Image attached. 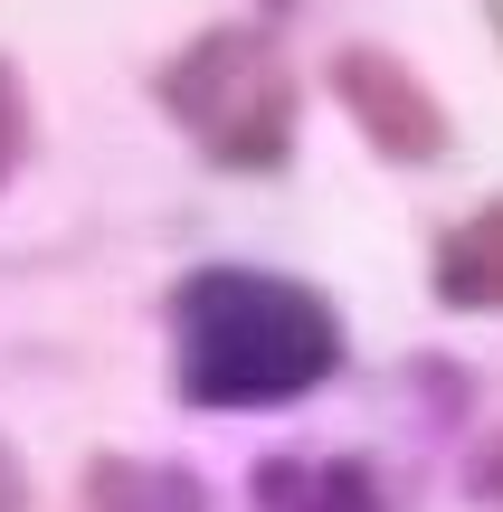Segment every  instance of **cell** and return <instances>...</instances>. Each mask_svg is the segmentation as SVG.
<instances>
[{
	"label": "cell",
	"mask_w": 503,
	"mask_h": 512,
	"mask_svg": "<svg viewBox=\"0 0 503 512\" xmlns=\"http://www.w3.org/2000/svg\"><path fill=\"white\" fill-rule=\"evenodd\" d=\"M333 370V313L276 275H200L181 294V389L209 408H266Z\"/></svg>",
	"instance_id": "obj_1"
},
{
	"label": "cell",
	"mask_w": 503,
	"mask_h": 512,
	"mask_svg": "<svg viewBox=\"0 0 503 512\" xmlns=\"http://www.w3.org/2000/svg\"><path fill=\"white\" fill-rule=\"evenodd\" d=\"M342 95H361V105H371L361 124H371L380 143H399V152H437V143H447L437 114H428V95H418L399 67L380 76V57H342Z\"/></svg>",
	"instance_id": "obj_2"
},
{
	"label": "cell",
	"mask_w": 503,
	"mask_h": 512,
	"mask_svg": "<svg viewBox=\"0 0 503 512\" xmlns=\"http://www.w3.org/2000/svg\"><path fill=\"white\" fill-rule=\"evenodd\" d=\"M447 294L456 304H503V209L447 238Z\"/></svg>",
	"instance_id": "obj_3"
},
{
	"label": "cell",
	"mask_w": 503,
	"mask_h": 512,
	"mask_svg": "<svg viewBox=\"0 0 503 512\" xmlns=\"http://www.w3.org/2000/svg\"><path fill=\"white\" fill-rule=\"evenodd\" d=\"M10 152H19V86L0 76V171H10Z\"/></svg>",
	"instance_id": "obj_4"
},
{
	"label": "cell",
	"mask_w": 503,
	"mask_h": 512,
	"mask_svg": "<svg viewBox=\"0 0 503 512\" xmlns=\"http://www.w3.org/2000/svg\"><path fill=\"white\" fill-rule=\"evenodd\" d=\"M0 512H19V465L0 456Z\"/></svg>",
	"instance_id": "obj_5"
}]
</instances>
